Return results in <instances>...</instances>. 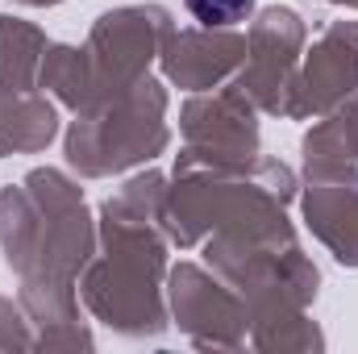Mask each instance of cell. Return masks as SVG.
<instances>
[{
	"instance_id": "obj_1",
	"label": "cell",
	"mask_w": 358,
	"mask_h": 354,
	"mask_svg": "<svg viewBox=\"0 0 358 354\" xmlns=\"http://www.w3.org/2000/svg\"><path fill=\"white\" fill-rule=\"evenodd\" d=\"M187 13L200 21V25H238L246 21V13L255 8V0H183Z\"/></svg>"
}]
</instances>
